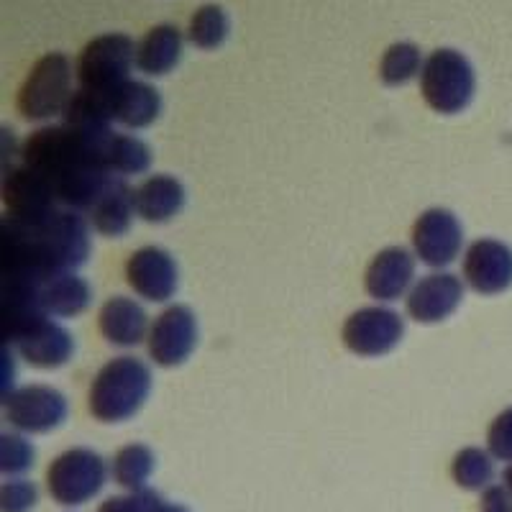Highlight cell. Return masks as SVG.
<instances>
[{"label":"cell","instance_id":"cell-1","mask_svg":"<svg viewBox=\"0 0 512 512\" xmlns=\"http://www.w3.org/2000/svg\"><path fill=\"white\" fill-rule=\"evenodd\" d=\"M116 134V131H113ZM108 139H90L70 126H44L26 139L21 157L26 167L47 177L57 200L70 210H93L113 182L105 164Z\"/></svg>","mask_w":512,"mask_h":512},{"label":"cell","instance_id":"cell-2","mask_svg":"<svg viewBox=\"0 0 512 512\" xmlns=\"http://www.w3.org/2000/svg\"><path fill=\"white\" fill-rule=\"evenodd\" d=\"M152 392V372L136 356L111 359L90 384V413L100 423H123L144 408Z\"/></svg>","mask_w":512,"mask_h":512},{"label":"cell","instance_id":"cell-3","mask_svg":"<svg viewBox=\"0 0 512 512\" xmlns=\"http://www.w3.org/2000/svg\"><path fill=\"white\" fill-rule=\"evenodd\" d=\"M420 93L436 113L454 116L472 103L477 93V75L472 62L459 49L441 47L425 57L420 70Z\"/></svg>","mask_w":512,"mask_h":512},{"label":"cell","instance_id":"cell-4","mask_svg":"<svg viewBox=\"0 0 512 512\" xmlns=\"http://www.w3.org/2000/svg\"><path fill=\"white\" fill-rule=\"evenodd\" d=\"M72 98V64L62 52H49L31 67L18 90V111L29 121H49L64 113Z\"/></svg>","mask_w":512,"mask_h":512},{"label":"cell","instance_id":"cell-5","mask_svg":"<svg viewBox=\"0 0 512 512\" xmlns=\"http://www.w3.org/2000/svg\"><path fill=\"white\" fill-rule=\"evenodd\" d=\"M136 64V44L131 36L100 34L85 44L77 57V80L82 90L93 93H111L121 82L131 80L128 72Z\"/></svg>","mask_w":512,"mask_h":512},{"label":"cell","instance_id":"cell-6","mask_svg":"<svg viewBox=\"0 0 512 512\" xmlns=\"http://www.w3.org/2000/svg\"><path fill=\"white\" fill-rule=\"evenodd\" d=\"M108 479L103 456L90 448H70L59 454L47 469V487L54 502L77 507L93 500Z\"/></svg>","mask_w":512,"mask_h":512},{"label":"cell","instance_id":"cell-7","mask_svg":"<svg viewBox=\"0 0 512 512\" xmlns=\"http://www.w3.org/2000/svg\"><path fill=\"white\" fill-rule=\"evenodd\" d=\"M3 205H6V216L21 223L47 221L52 213H57V192L49 185L47 177H41L36 169L26 167H6L3 175Z\"/></svg>","mask_w":512,"mask_h":512},{"label":"cell","instance_id":"cell-8","mask_svg":"<svg viewBox=\"0 0 512 512\" xmlns=\"http://www.w3.org/2000/svg\"><path fill=\"white\" fill-rule=\"evenodd\" d=\"M198 346V318L187 305H169L149 328L146 349L154 364L164 369L180 367Z\"/></svg>","mask_w":512,"mask_h":512},{"label":"cell","instance_id":"cell-9","mask_svg":"<svg viewBox=\"0 0 512 512\" xmlns=\"http://www.w3.org/2000/svg\"><path fill=\"white\" fill-rule=\"evenodd\" d=\"M405 336V320L400 313L390 308H361L349 315L344 323V338L346 349L356 356H384L390 354Z\"/></svg>","mask_w":512,"mask_h":512},{"label":"cell","instance_id":"cell-10","mask_svg":"<svg viewBox=\"0 0 512 512\" xmlns=\"http://www.w3.org/2000/svg\"><path fill=\"white\" fill-rule=\"evenodd\" d=\"M6 420L24 433H49L67 418V397L47 384H29L3 400Z\"/></svg>","mask_w":512,"mask_h":512},{"label":"cell","instance_id":"cell-11","mask_svg":"<svg viewBox=\"0 0 512 512\" xmlns=\"http://www.w3.org/2000/svg\"><path fill=\"white\" fill-rule=\"evenodd\" d=\"M464 244V226L448 208H428L413 226V251L428 267H448Z\"/></svg>","mask_w":512,"mask_h":512},{"label":"cell","instance_id":"cell-12","mask_svg":"<svg viewBox=\"0 0 512 512\" xmlns=\"http://www.w3.org/2000/svg\"><path fill=\"white\" fill-rule=\"evenodd\" d=\"M126 282L149 303H167L180 285L175 256L162 246H144L126 262Z\"/></svg>","mask_w":512,"mask_h":512},{"label":"cell","instance_id":"cell-13","mask_svg":"<svg viewBox=\"0 0 512 512\" xmlns=\"http://www.w3.org/2000/svg\"><path fill=\"white\" fill-rule=\"evenodd\" d=\"M464 280L479 295H500L512 285V249L502 241L479 239L464 254Z\"/></svg>","mask_w":512,"mask_h":512},{"label":"cell","instance_id":"cell-14","mask_svg":"<svg viewBox=\"0 0 512 512\" xmlns=\"http://www.w3.org/2000/svg\"><path fill=\"white\" fill-rule=\"evenodd\" d=\"M464 300V282L451 272H433L408 292V315L418 323H441L451 318Z\"/></svg>","mask_w":512,"mask_h":512},{"label":"cell","instance_id":"cell-15","mask_svg":"<svg viewBox=\"0 0 512 512\" xmlns=\"http://www.w3.org/2000/svg\"><path fill=\"white\" fill-rule=\"evenodd\" d=\"M415 277V256L402 246H390L382 249L372 259L364 277V287L369 295L379 303H392L400 300L410 290Z\"/></svg>","mask_w":512,"mask_h":512},{"label":"cell","instance_id":"cell-16","mask_svg":"<svg viewBox=\"0 0 512 512\" xmlns=\"http://www.w3.org/2000/svg\"><path fill=\"white\" fill-rule=\"evenodd\" d=\"M108 100V113L111 121L121 123L126 128H146L152 126L162 113V95L157 88L146 85L141 80H126L111 93H103Z\"/></svg>","mask_w":512,"mask_h":512},{"label":"cell","instance_id":"cell-17","mask_svg":"<svg viewBox=\"0 0 512 512\" xmlns=\"http://www.w3.org/2000/svg\"><path fill=\"white\" fill-rule=\"evenodd\" d=\"M100 333L108 344L118 349H134L144 338H149V315L131 297L116 295L100 308Z\"/></svg>","mask_w":512,"mask_h":512},{"label":"cell","instance_id":"cell-18","mask_svg":"<svg viewBox=\"0 0 512 512\" xmlns=\"http://www.w3.org/2000/svg\"><path fill=\"white\" fill-rule=\"evenodd\" d=\"M18 354L36 369H57L72 359L75 341L59 323L47 318L36 328H31L24 338L16 341Z\"/></svg>","mask_w":512,"mask_h":512},{"label":"cell","instance_id":"cell-19","mask_svg":"<svg viewBox=\"0 0 512 512\" xmlns=\"http://www.w3.org/2000/svg\"><path fill=\"white\" fill-rule=\"evenodd\" d=\"M185 36L175 24H157L136 41V67L149 77H162L180 64Z\"/></svg>","mask_w":512,"mask_h":512},{"label":"cell","instance_id":"cell-20","mask_svg":"<svg viewBox=\"0 0 512 512\" xmlns=\"http://www.w3.org/2000/svg\"><path fill=\"white\" fill-rule=\"evenodd\" d=\"M134 205L146 223H167L185 208V187L172 175L146 177L134 190Z\"/></svg>","mask_w":512,"mask_h":512},{"label":"cell","instance_id":"cell-21","mask_svg":"<svg viewBox=\"0 0 512 512\" xmlns=\"http://www.w3.org/2000/svg\"><path fill=\"white\" fill-rule=\"evenodd\" d=\"M39 300L41 308L47 310V315L75 318V315L85 313L88 305L93 303V290H90V285L82 280L80 274L59 272L41 282Z\"/></svg>","mask_w":512,"mask_h":512},{"label":"cell","instance_id":"cell-22","mask_svg":"<svg viewBox=\"0 0 512 512\" xmlns=\"http://www.w3.org/2000/svg\"><path fill=\"white\" fill-rule=\"evenodd\" d=\"M134 213V190L126 185V177H113L108 190L103 192V198L90 210V221H93V228L98 233L118 239V236L128 233Z\"/></svg>","mask_w":512,"mask_h":512},{"label":"cell","instance_id":"cell-23","mask_svg":"<svg viewBox=\"0 0 512 512\" xmlns=\"http://www.w3.org/2000/svg\"><path fill=\"white\" fill-rule=\"evenodd\" d=\"M228 31H231V18H228L226 8L218 6V3H203L190 16L187 41L192 47L210 52V49H218L228 39Z\"/></svg>","mask_w":512,"mask_h":512},{"label":"cell","instance_id":"cell-24","mask_svg":"<svg viewBox=\"0 0 512 512\" xmlns=\"http://www.w3.org/2000/svg\"><path fill=\"white\" fill-rule=\"evenodd\" d=\"M152 472H154V454H152V448L144 446V443L123 446L111 464V474L113 479H116V484H121L123 489H128L131 495L146 489V482H149Z\"/></svg>","mask_w":512,"mask_h":512},{"label":"cell","instance_id":"cell-25","mask_svg":"<svg viewBox=\"0 0 512 512\" xmlns=\"http://www.w3.org/2000/svg\"><path fill=\"white\" fill-rule=\"evenodd\" d=\"M423 54H420L418 44L413 41H395L387 47L379 62V77L384 85L397 88V85H408L410 80L420 75L423 70Z\"/></svg>","mask_w":512,"mask_h":512},{"label":"cell","instance_id":"cell-26","mask_svg":"<svg viewBox=\"0 0 512 512\" xmlns=\"http://www.w3.org/2000/svg\"><path fill=\"white\" fill-rule=\"evenodd\" d=\"M105 164L118 177L141 175L152 164V149L136 136L113 134L105 149Z\"/></svg>","mask_w":512,"mask_h":512},{"label":"cell","instance_id":"cell-27","mask_svg":"<svg viewBox=\"0 0 512 512\" xmlns=\"http://www.w3.org/2000/svg\"><path fill=\"white\" fill-rule=\"evenodd\" d=\"M454 482L464 489H487L495 479V461L482 448H464L451 464Z\"/></svg>","mask_w":512,"mask_h":512},{"label":"cell","instance_id":"cell-28","mask_svg":"<svg viewBox=\"0 0 512 512\" xmlns=\"http://www.w3.org/2000/svg\"><path fill=\"white\" fill-rule=\"evenodd\" d=\"M34 446L26 438L13 436V433H3L0 436V469L3 474H24L26 469L34 466Z\"/></svg>","mask_w":512,"mask_h":512},{"label":"cell","instance_id":"cell-29","mask_svg":"<svg viewBox=\"0 0 512 512\" xmlns=\"http://www.w3.org/2000/svg\"><path fill=\"white\" fill-rule=\"evenodd\" d=\"M39 502V489L26 479H11L0 489V510L3 512H29Z\"/></svg>","mask_w":512,"mask_h":512},{"label":"cell","instance_id":"cell-30","mask_svg":"<svg viewBox=\"0 0 512 512\" xmlns=\"http://www.w3.org/2000/svg\"><path fill=\"white\" fill-rule=\"evenodd\" d=\"M489 454L500 461H512V408L497 415L487 433Z\"/></svg>","mask_w":512,"mask_h":512},{"label":"cell","instance_id":"cell-31","mask_svg":"<svg viewBox=\"0 0 512 512\" xmlns=\"http://www.w3.org/2000/svg\"><path fill=\"white\" fill-rule=\"evenodd\" d=\"M98 512H149V505H146L144 489H141V492H134V495L108 497L98 507Z\"/></svg>","mask_w":512,"mask_h":512},{"label":"cell","instance_id":"cell-32","mask_svg":"<svg viewBox=\"0 0 512 512\" xmlns=\"http://www.w3.org/2000/svg\"><path fill=\"white\" fill-rule=\"evenodd\" d=\"M482 512H512V492L505 484H492L484 489Z\"/></svg>","mask_w":512,"mask_h":512},{"label":"cell","instance_id":"cell-33","mask_svg":"<svg viewBox=\"0 0 512 512\" xmlns=\"http://www.w3.org/2000/svg\"><path fill=\"white\" fill-rule=\"evenodd\" d=\"M144 497H146V505H149V512H190L187 507L175 505V502H167L159 492H154V489H144Z\"/></svg>","mask_w":512,"mask_h":512}]
</instances>
